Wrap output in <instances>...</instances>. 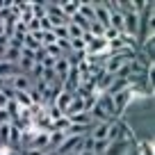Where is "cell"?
<instances>
[{"label": "cell", "instance_id": "obj_1", "mask_svg": "<svg viewBox=\"0 0 155 155\" xmlns=\"http://www.w3.org/2000/svg\"><path fill=\"white\" fill-rule=\"evenodd\" d=\"M9 84L14 89V94H28L34 87V80L30 75H25V73H16V75L9 78Z\"/></svg>", "mask_w": 155, "mask_h": 155}, {"label": "cell", "instance_id": "obj_2", "mask_svg": "<svg viewBox=\"0 0 155 155\" xmlns=\"http://www.w3.org/2000/svg\"><path fill=\"white\" fill-rule=\"evenodd\" d=\"M132 144H135V139H128V137L126 139H119V141H112V144L105 148L103 155H128Z\"/></svg>", "mask_w": 155, "mask_h": 155}, {"label": "cell", "instance_id": "obj_3", "mask_svg": "<svg viewBox=\"0 0 155 155\" xmlns=\"http://www.w3.org/2000/svg\"><path fill=\"white\" fill-rule=\"evenodd\" d=\"M130 98H132V87L128 89V91H123V94H119V96L112 98V107H114V116H116V119H119V116L126 112V107H128V103H130Z\"/></svg>", "mask_w": 155, "mask_h": 155}, {"label": "cell", "instance_id": "obj_4", "mask_svg": "<svg viewBox=\"0 0 155 155\" xmlns=\"http://www.w3.org/2000/svg\"><path fill=\"white\" fill-rule=\"evenodd\" d=\"M57 7H59V12H62V16L68 21L71 16H75V14H78L80 0H62V2H57Z\"/></svg>", "mask_w": 155, "mask_h": 155}, {"label": "cell", "instance_id": "obj_5", "mask_svg": "<svg viewBox=\"0 0 155 155\" xmlns=\"http://www.w3.org/2000/svg\"><path fill=\"white\" fill-rule=\"evenodd\" d=\"M73 96H75V94L73 91H68V89H62V91L57 94V98H55V107H57L59 112H66V107L71 105V101H73Z\"/></svg>", "mask_w": 155, "mask_h": 155}, {"label": "cell", "instance_id": "obj_6", "mask_svg": "<svg viewBox=\"0 0 155 155\" xmlns=\"http://www.w3.org/2000/svg\"><path fill=\"white\" fill-rule=\"evenodd\" d=\"M84 112V101H82V96H73V101H71V105L66 107V112H64V116H75V114H82Z\"/></svg>", "mask_w": 155, "mask_h": 155}, {"label": "cell", "instance_id": "obj_7", "mask_svg": "<svg viewBox=\"0 0 155 155\" xmlns=\"http://www.w3.org/2000/svg\"><path fill=\"white\" fill-rule=\"evenodd\" d=\"M16 73H21L16 64H9V62H5V59H0V78H12V75H16Z\"/></svg>", "mask_w": 155, "mask_h": 155}, {"label": "cell", "instance_id": "obj_8", "mask_svg": "<svg viewBox=\"0 0 155 155\" xmlns=\"http://www.w3.org/2000/svg\"><path fill=\"white\" fill-rule=\"evenodd\" d=\"M7 144H12V146H18V144H23V130H21L18 126H16L14 121H12V130H9V141Z\"/></svg>", "mask_w": 155, "mask_h": 155}, {"label": "cell", "instance_id": "obj_9", "mask_svg": "<svg viewBox=\"0 0 155 155\" xmlns=\"http://www.w3.org/2000/svg\"><path fill=\"white\" fill-rule=\"evenodd\" d=\"M12 101H16L21 105V110H30V107L34 105L32 103V98H30V94H14L12 96Z\"/></svg>", "mask_w": 155, "mask_h": 155}, {"label": "cell", "instance_id": "obj_10", "mask_svg": "<svg viewBox=\"0 0 155 155\" xmlns=\"http://www.w3.org/2000/svg\"><path fill=\"white\" fill-rule=\"evenodd\" d=\"M9 130H12V123H0V144L9 141Z\"/></svg>", "mask_w": 155, "mask_h": 155}, {"label": "cell", "instance_id": "obj_11", "mask_svg": "<svg viewBox=\"0 0 155 155\" xmlns=\"http://www.w3.org/2000/svg\"><path fill=\"white\" fill-rule=\"evenodd\" d=\"M139 155H153V141H141L139 144Z\"/></svg>", "mask_w": 155, "mask_h": 155}, {"label": "cell", "instance_id": "obj_12", "mask_svg": "<svg viewBox=\"0 0 155 155\" xmlns=\"http://www.w3.org/2000/svg\"><path fill=\"white\" fill-rule=\"evenodd\" d=\"M46 150H37V148H25V153L23 155H44Z\"/></svg>", "mask_w": 155, "mask_h": 155}, {"label": "cell", "instance_id": "obj_13", "mask_svg": "<svg viewBox=\"0 0 155 155\" xmlns=\"http://www.w3.org/2000/svg\"><path fill=\"white\" fill-rule=\"evenodd\" d=\"M75 155H96V153H89V150H80V153H75Z\"/></svg>", "mask_w": 155, "mask_h": 155}, {"label": "cell", "instance_id": "obj_14", "mask_svg": "<svg viewBox=\"0 0 155 155\" xmlns=\"http://www.w3.org/2000/svg\"><path fill=\"white\" fill-rule=\"evenodd\" d=\"M44 155H59V153H57V150H46Z\"/></svg>", "mask_w": 155, "mask_h": 155}]
</instances>
